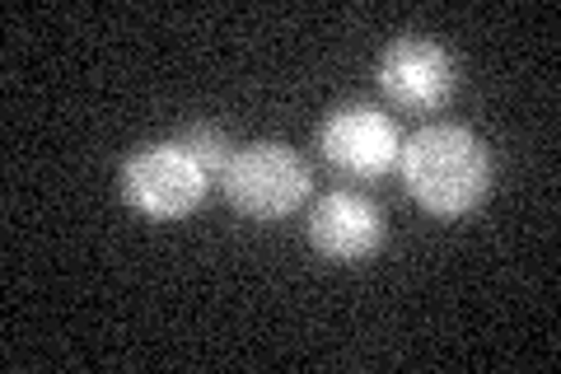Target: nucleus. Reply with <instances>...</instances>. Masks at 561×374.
Returning <instances> with one entry per match:
<instances>
[{
    "label": "nucleus",
    "instance_id": "0eeeda50",
    "mask_svg": "<svg viewBox=\"0 0 561 374\" xmlns=\"http://www.w3.org/2000/svg\"><path fill=\"white\" fill-rule=\"evenodd\" d=\"M179 146L197 159V165L216 178L220 183V173H225V165H230V155H234V146L225 140V132L220 127H206V122H197V127H187L183 136H179Z\"/></svg>",
    "mask_w": 561,
    "mask_h": 374
},
{
    "label": "nucleus",
    "instance_id": "39448f33",
    "mask_svg": "<svg viewBox=\"0 0 561 374\" xmlns=\"http://www.w3.org/2000/svg\"><path fill=\"white\" fill-rule=\"evenodd\" d=\"M454 57L426 38V33H402L379 57V89L402 113H435L454 94Z\"/></svg>",
    "mask_w": 561,
    "mask_h": 374
},
{
    "label": "nucleus",
    "instance_id": "f03ea898",
    "mask_svg": "<svg viewBox=\"0 0 561 374\" xmlns=\"http://www.w3.org/2000/svg\"><path fill=\"white\" fill-rule=\"evenodd\" d=\"M220 192L239 216L280 220L309 197V165L280 140H253L230 155L220 173Z\"/></svg>",
    "mask_w": 561,
    "mask_h": 374
},
{
    "label": "nucleus",
    "instance_id": "423d86ee",
    "mask_svg": "<svg viewBox=\"0 0 561 374\" xmlns=\"http://www.w3.org/2000/svg\"><path fill=\"white\" fill-rule=\"evenodd\" d=\"M309 243L328 262H365L383 248V211L365 192H328L309 211Z\"/></svg>",
    "mask_w": 561,
    "mask_h": 374
},
{
    "label": "nucleus",
    "instance_id": "20e7f679",
    "mask_svg": "<svg viewBox=\"0 0 561 374\" xmlns=\"http://www.w3.org/2000/svg\"><path fill=\"white\" fill-rule=\"evenodd\" d=\"M319 150L346 178H383L402 155V136L393 117L375 103H342L319 127Z\"/></svg>",
    "mask_w": 561,
    "mask_h": 374
},
{
    "label": "nucleus",
    "instance_id": "7ed1b4c3",
    "mask_svg": "<svg viewBox=\"0 0 561 374\" xmlns=\"http://www.w3.org/2000/svg\"><path fill=\"white\" fill-rule=\"evenodd\" d=\"M210 183H216V178L179 146V136L140 146L127 155V165H122V197L150 220L192 216V211L206 202Z\"/></svg>",
    "mask_w": 561,
    "mask_h": 374
},
{
    "label": "nucleus",
    "instance_id": "f257e3e1",
    "mask_svg": "<svg viewBox=\"0 0 561 374\" xmlns=\"http://www.w3.org/2000/svg\"><path fill=\"white\" fill-rule=\"evenodd\" d=\"M398 173L421 211L454 220L486 197L491 155L478 132L459 127V122H435V127H421L412 140H402Z\"/></svg>",
    "mask_w": 561,
    "mask_h": 374
}]
</instances>
